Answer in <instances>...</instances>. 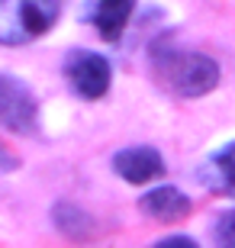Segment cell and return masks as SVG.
I'll list each match as a JSON object with an SVG mask.
<instances>
[{"label":"cell","mask_w":235,"mask_h":248,"mask_svg":"<svg viewBox=\"0 0 235 248\" xmlns=\"http://www.w3.org/2000/svg\"><path fill=\"white\" fill-rule=\"evenodd\" d=\"M155 248H200L193 239H187V235H171V239H161Z\"/></svg>","instance_id":"11"},{"label":"cell","mask_w":235,"mask_h":248,"mask_svg":"<svg viewBox=\"0 0 235 248\" xmlns=\"http://www.w3.org/2000/svg\"><path fill=\"white\" fill-rule=\"evenodd\" d=\"M55 226L64 232V235H74V239H87L94 232V219L78 206H68V203H58L55 206Z\"/></svg>","instance_id":"9"},{"label":"cell","mask_w":235,"mask_h":248,"mask_svg":"<svg viewBox=\"0 0 235 248\" xmlns=\"http://www.w3.org/2000/svg\"><path fill=\"white\" fill-rule=\"evenodd\" d=\"M64 78L71 84L78 97L84 100H97L110 91V81H113V71H110V62L97 52H87V48H74L64 58Z\"/></svg>","instance_id":"4"},{"label":"cell","mask_w":235,"mask_h":248,"mask_svg":"<svg viewBox=\"0 0 235 248\" xmlns=\"http://www.w3.org/2000/svg\"><path fill=\"white\" fill-rule=\"evenodd\" d=\"M113 168L116 174L129 184H148L155 177L164 174V161L161 155L148 145H139V148H123L116 158H113Z\"/></svg>","instance_id":"5"},{"label":"cell","mask_w":235,"mask_h":248,"mask_svg":"<svg viewBox=\"0 0 235 248\" xmlns=\"http://www.w3.org/2000/svg\"><path fill=\"white\" fill-rule=\"evenodd\" d=\"M139 206H142L152 219H161V222H177V219H184V216L190 213L187 193H181L177 187H168V184L148 190Z\"/></svg>","instance_id":"6"},{"label":"cell","mask_w":235,"mask_h":248,"mask_svg":"<svg viewBox=\"0 0 235 248\" xmlns=\"http://www.w3.org/2000/svg\"><path fill=\"white\" fill-rule=\"evenodd\" d=\"M62 16L55 0H0V42L3 46H26L29 39L42 36Z\"/></svg>","instance_id":"2"},{"label":"cell","mask_w":235,"mask_h":248,"mask_svg":"<svg viewBox=\"0 0 235 248\" xmlns=\"http://www.w3.org/2000/svg\"><path fill=\"white\" fill-rule=\"evenodd\" d=\"M155 71L181 97H200L219 81V64L200 52H161L155 55Z\"/></svg>","instance_id":"1"},{"label":"cell","mask_w":235,"mask_h":248,"mask_svg":"<svg viewBox=\"0 0 235 248\" xmlns=\"http://www.w3.org/2000/svg\"><path fill=\"white\" fill-rule=\"evenodd\" d=\"M16 168H19V158L0 145V174H7V171H16Z\"/></svg>","instance_id":"12"},{"label":"cell","mask_w":235,"mask_h":248,"mask_svg":"<svg viewBox=\"0 0 235 248\" xmlns=\"http://www.w3.org/2000/svg\"><path fill=\"white\" fill-rule=\"evenodd\" d=\"M216 245L219 248H235V210L226 213L216 222Z\"/></svg>","instance_id":"10"},{"label":"cell","mask_w":235,"mask_h":248,"mask_svg":"<svg viewBox=\"0 0 235 248\" xmlns=\"http://www.w3.org/2000/svg\"><path fill=\"white\" fill-rule=\"evenodd\" d=\"M200 174H203L206 187L226 193V197H235V142H232V145H226L222 152H216V155L206 161V168H203Z\"/></svg>","instance_id":"8"},{"label":"cell","mask_w":235,"mask_h":248,"mask_svg":"<svg viewBox=\"0 0 235 248\" xmlns=\"http://www.w3.org/2000/svg\"><path fill=\"white\" fill-rule=\"evenodd\" d=\"M129 16H132V3L129 0H107V3H97L91 13L94 26L100 29V36L107 39V42H116L123 36Z\"/></svg>","instance_id":"7"},{"label":"cell","mask_w":235,"mask_h":248,"mask_svg":"<svg viewBox=\"0 0 235 248\" xmlns=\"http://www.w3.org/2000/svg\"><path fill=\"white\" fill-rule=\"evenodd\" d=\"M0 126H7L16 136H32L39 129L36 97L13 74H0Z\"/></svg>","instance_id":"3"}]
</instances>
